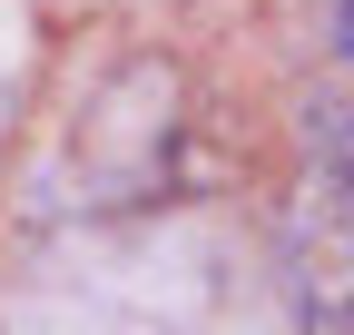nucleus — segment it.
<instances>
[{
  "label": "nucleus",
  "instance_id": "nucleus-1",
  "mask_svg": "<svg viewBox=\"0 0 354 335\" xmlns=\"http://www.w3.org/2000/svg\"><path fill=\"white\" fill-rule=\"evenodd\" d=\"M286 296H295V335H354V276L305 237H286Z\"/></svg>",
  "mask_w": 354,
  "mask_h": 335
},
{
  "label": "nucleus",
  "instance_id": "nucleus-2",
  "mask_svg": "<svg viewBox=\"0 0 354 335\" xmlns=\"http://www.w3.org/2000/svg\"><path fill=\"white\" fill-rule=\"evenodd\" d=\"M305 148H315V178H325V217L354 246V99H305Z\"/></svg>",
  "mask_w": 354,
  "mask_h": 335
},
{
  "label": "nucleus",
  "instance_id": "nucleus-3",
  "mask_svg": "<svg viewBox=\"0 0 354 335\" xmlns=\"http://www.w3.org/2000/svg\"><path fill=\"white\" fill-rule=\"evenodd\" d=\"M335 60L354 69V0H335Z\"/></svg>",
  "mask_w": 354,
  "mask_h": 335
}]
</instances>
